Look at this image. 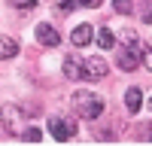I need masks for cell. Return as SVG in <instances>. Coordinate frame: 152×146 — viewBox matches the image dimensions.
Here are the masks:
<instances>
[{
  "mask_svg": "<svg viewBox=\"0 0 152 146\" xmlns=\"http://www.w3.org/2000/svg\"><path fill=\"white\" fill-rule=\"evenodd\" d=\"M82 76L85 79H104L107 76V61L104 58H88V61H82Z\"/></svg>",
  "mask_w": 152,
  "mask_h": 146,
  "instance_id": "5b68a950",
  "label": "cell"
},
{
  "mask_svg": "<svg viewBox=\"0 0 152 146\" xmlns=\"http://www.w3.org/2000/svg\"><path fill=\"white\" fill-rule=\"evenodd\" d=\"M64 76L67 79H82V61L76 55H67L64 58Z\"/></svg>",
  "mask_w": 152,
  "mask_h": 146,
  "instance_id": "52a82bcc",
  "label": "cell"
},
{
  "mask_svg": "<svg viewBox=\"0 0 152 146\" xmlns=\"http://www.w3.org/2000/svg\"><path fill=\"white\" fill-rule=\"evenodd\" d=\"M49 131H52V137H55V140H70L73 134H76V125H73L70 119L52 116V119H49Z\"/></svg>",
  "mask_w": 152,
  "mask_h": 146,
  "instance_id": "3957f363",
  "label": "cell"
},
{
  "mask_svg": "<svg viewBox=\"0 0 152 146\" xmlns=\"http://www.w3.org/2000/svg\"><path fill=\"white\" fill-rule=\"evenodd\" d=\"M97 46H100V49H113V46H116V36H113L110 28H100V31H97Z\"/></svg>",
  "mask_w": 152,
  "mask_h": 146,
  "instance_id": "7c38bea8",
  "label": "cell"
},
{
  "mask_svg": "<svg viewBox=\"0 0 152 146\" xmlns=\"http://www.w3.org/2000/svg\"><path fill=\"white\" fill-rule=\"evenodd\" d=\"M149 107H152V101H149Z\"/></svg>",
  "mask_w": 152,
  "mask_h": 146,
  "instance_id": "d6986e66",
  "label": "cell"
},
{
  "mask_svg": "<svg viewBox=\"0 0 152 146\" xmlns=\"http://www.w3.org/2000/svg\"><path fill=\"white\" fill-rule=\"evenodd\" d=\"M140 61L152 70V49H149V46H140Z\"/></svg>",
  "mask_w": 152,
  "mask_h": 146,
  "instance_id": "5bb4252c",
  "label": "cell"
},
{
  "mask_svg": "<svg viewBox=\"0 0 152 146\" xmlns=\"http://www.w3.org/2000/svg\"><path fill=\"white\" fill-rule=\"evenodd\" d=\"M116 64L122 70H137L140 67V52H137V49H128V46H119L116 49Z\"/></svg>",
  "mask_w": 152,
  "mask_h": 146,
  "instance_id": "277c9868",
  "label": "cell"
},
{
  "mask_svg": "<svg viewBox=\"0 0 152 146\" xmlns=\"http://www.w3.org/2000/svg\"><path fill=\"white\" fill-rule=\"evenodd\" d=\"M76 3H79V6H91V9H94V6H100V0H76Z\"/></svg>",
  "mask_w": 152,
  "mask_h": 146,
  "instance_id": "ac0fdd59",
  "label": "cell"
},
{
  "mask_svg": "<svg viewBox=\"0 0 152 146\" xmlns=\"http://www.w3.org/2000/svg\"><path fill=\"white\" fill-rule=\"evenodd\" d=\"M37 40H40L43 46H49V49H55L61 43V34L52 28V24H40V28H37Z\"/></svg>",
  "mask_w": 152,
  "mask_h": 146,
  "instance_id": "8992f818",
  "label": "cell"
},
{
  "mask_svg": "<svg viewBox=\"0 0 152 146\" xmlns=\"http://www.w3.org/2000/svg\"><path fill=\"white\" fill-rule=\"evenodd\" d=\"M70 43L73 46H88L91 43V24H79V28L70 34Z\"/></svg>",
  "mask_w": 152,
  "mask_h": 146,
  "instance_id": "30bf717a",
  "label": "cell"
},
{
  "mask_svg": "<svg viewBox=\"0 0 152 146\" xmlns=\"http://www.w3.org/2000/svg\"><path fill=\"white\" fill-rule=\"evenodd\" d=\"M143 24H152V0H143V12H140Z\"/></svg>",
  "mask_w": 152,
  "mask_h": 146,
  "instance_id": "4fadbf2b",
  "label": "cell"
},
{
  "mask_svg": "<svg viewBox=\"0 0 152 146\" xmlns=\"http://www.w3.org/2000/svg\"><path fill=\"white\" fill-rule=\"evenodd\" d=\"M18 55V43L12 36H0V61H9Z\"/></svg>",
  "mask_w": 152,
  "mask_h": 146,
  "instance_id": "9c48e42d",
  "label": "cell"
},
{
  "mask_svg": "<svg viewBox=\"0 0 152 146\" xmlns=\"http://www.w3.org/2000/svg\"><path fill=\"white\" fill-rule=\"evenodd\" d=\"M58 9H61V12H73V9H76V0H61Z\"/></svg>",
  "mask_w": 152,
  "mask_h": 146,
  "instance_id": "e0dca14e",
  "label": "cell"
},
{
  "mask_svg": "<svg viewBox=\"0 0 152 146\" xmlns=\"http://www.w3.org/2000/svg\"><path fill=\"white\" fill-rule=\"evenodd\" d=\"M0 119H3V128L6 134H21V122H24V113L15 107V104H6L0 107Z\"/></svg>",
  "mask_w": 152,
  "mask_h": 146,
  "instance_id": "7a4b0ae2",
  "label": "cell"
},
{
  "mask_svg": "<svg viewBox=\"0 0 152 146\" xmlns=\"http://www.w3.org/2000/svg\"><path fill=\"white\" fill-rule=\"evenodd\" d=\"M113 6H116L119 12H125V15L131 12V3H128V0H113Z\"/></svg>",
  "mask_w": 152,
  "mask_h": 146,
  "instance_id": "2e32d148",
  "label": "cell"
},
{
  "mask_svg": "<svg viewBox=\"0 0 152 146\" xmlns=\"http://www.w3.org/2000/svg\"><path fill=\"white\" fill-rule=\"evenodd\" d=\"M119 46H128V49H137L140 52V40H137V31L134 28H125V31H119Z\"/></svg>",
  "mask_w": 152,
  "mask_h": 146,
  "instance_id": "8fae6325",
  "label": "cell"
},
{
  "mask_svg": "<svg viewBox=\"0 0 152 146\" xmlns=\"http://www.w3.org/2000/svg\"><path fill=\"white\" fill-rule=\"evenodd\" d=\"M140 104H143V91L140 88L125 91V110H128V113H140Z\"/></svg>",
  "mask_w": 152,
  "mask_h": 146,
  "instance_id": "ba28073f",
  "label": "cell"
},
{
  "mask_svg": "<svg viewBox=\"0 0 152 146\" xmlns=\"http://www.w3.org/2000/svg\"><path fill=\"white\" fill-rule=\"evenodd\" d=\"M73 110L79 113L82 119H97L100 113H104V97L94 94V91H76L73 94Z\"/></svg>",
  "mask_w": 152,
  "mask_h": 146,
  "instance_id": "6da1fadb",
  "label": "cell"
},
{
  "mask_svg": "<svg viewBox=\"0 0 152 146\" xmlns=\"http://www.w3.org/2000/svg\"><path fill=\"white\" fill-rule=\"evenodd\" d=\"M21 137L34 143V140H40V137H43V134H40V128H28V131H21Z\"/></svg>",
  "mask_w": 152,
  "mask_h": 146,
  "instance_id": "9a60e30c",
  "label": "cell"
}]
</instances>
